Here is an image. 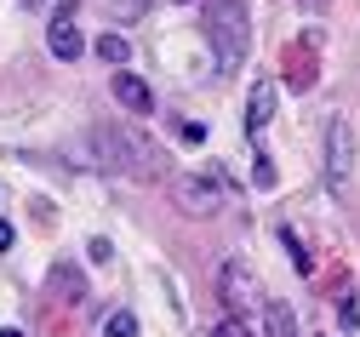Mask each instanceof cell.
<instances>
[{
  "label": "cell",
  "instance_id": "obj_3",
  "mask_svg": "<svg viewBox=\"0 0 360 337\" xmlns=\"http://www.w3.org/2000/svg\"><path fill=\"white\" fill-rule=\"evenodd\" d=\"M314 80H321V34L309 29L281 52V86L286 91H314Z\"/></svg>",
  "mask_w": 360,
  "mask_h": 337
},
{
  "label": "cell",
  "instance_id": "obj_1",
  "mask_svg": "<svg viewBox=\"0 0 360 337\" xmlns=\"http://www.w3.org/2000/svg\"><path fill=\"white\" fill-rule=\"evenodd\" d=\"M86 155L115 177H172V155L160 143L131 132V126H115V120H98L86 132Z\"/></svg>",
  "mask_w": 360,
  "mask_h": 337
},
{
  "label": "cell",
  "instance_id": "obj_19",
  "mask_svg": "<svg viewBox=\"0 0 360 337\" xmlns=\"http://www.w3.org/2000/svg\"><path fill=\"white\" fill-rule=\"evenodd\" d=\"M12 246H18V229H12L6 217H0V252H12Z\"/></svg>",
  "mask_w": 360,
  "mask_h": 337
},
{
  "label": "cell",
  "instance_id": "obj_18",
  "mask_svg": "<svg viewBox=\"0 0 360 337\" xmlns=\"http://www.w3.org/2000/svg\"><path fill=\"white\" fill-rule=\"evenodd\" d=\"M177 137H189V143H206V126H200V120H177Z\"/></svg>",
  "mask_w": 360,
  "mask_h": 337
},
{
  "label": "cell",
  "instance_id": "obj_20",
  "mask_svg": "<svg viewBox=\"0 0 360 337\" xmlns=\"http://www.w3.org/2000/svg\"><path fill=\"white\" fill-rule=\"evenodd\" d=\"M0 337H23V331H0Z\"/></svg>",
  "mask_w": 360,
  "mask_h": 337
},
{
  "label": "cell",
  "instance_id": "obj_14",
  "mask_svg": "<svg viewBox=\"0 0 360 337\" xmlns=\"http://www.w3.org/2000/svg\"><path fill=\"white\" fill-rule=\"evenodd\" d=\"M103 337H138V314H131V309H115V314L103 320Z\"/></svg>",
  "mask_w": 360,
  "mask_h": 337
},
{
  "label": "cell",
  "instance_id": "obj_9",
  "mask_svg": "<svg viewBox=\"0 0 360 337\" xmlns=\"http://www.w3.org/2000/svg\"><path fill=\"white\" fill-rule=\"evenodd\" d=\"M80 303H86V274L75 263H58L52 269V309L63 314V309H80Z\"/></svg>",
  "mask_w": 360,
  "mask_h": 337
},
{
  "label": "cell",
  "instance_id": "obj_4",
  "mask_svg": "<svg viewBox=\"0 0 360 337\" xmlns=\"http://www.w3.org/2000/svg\"><path fill=\"white\" fill-rule=\"evenodd\" d=\"M172 201H177V212H189V217H217L223 201H229V183H223V172H200V177L177 183Z\"/></svg>",
  "mask_w": 360,
  "mask_h": 337
},
{
  "label": "cell",
  "instance_id": "obj_8",
  "mask_svg": "<svg viewBox=\"0 0 360 337\" xmlns=\"http://www.w3.org/2000/svg\"><path fill=\"white\" fill-rule=\"evenodd\" d=\"M109 91L120 98V109H131V115H155V91H149V80H143V75L120 69V75L109 80Z\"/></svg>",
  "mask_w": 360,
  "mask_h": 337
},
{
  "label": "cell",
  "instance_id": "obj_11",
  "mask_svg": "<svg viewBox=\"0 0 360 337\" xmlns=\"http://www.w3.org/2000/svg\"><path fill=\"white\" fill-rule=\"evenodd\" d=\"M275 234H281V246H286V257H292V269H297V274H314V257H309V246H303V240H297V229H286V223H281Z\"/></svg>",
  "mask_w": 360,
  "mask_h": 337
},
{
  "label": "cell",
  "instance_id": "obj_12",
  "mask_svg": "<svg viewBox=\"0 0 360 337\" xmlns=\"http://www.w3.org/2000/svg\"><path fill=\"white\" fill-rule=\"evenodd\" d=\"M263 320H269V337H297V314L286 303H263Z\"/></svg>",
  "mask_w": 360,
  "mask_h": 337
},
{
  "label": "cell",
  "instance_id": "obj_6",
  "mask_svg": "<svg viewBox=\"0 0 360 337\" xmlns=\"http://www.w3.org/2000/svg\"><path fill=\"white\" fill-rule=\"evenodd\" d=\"M217 298H223V309L229 314H246V303H252V274H246V263H223L217 269Z\"/></svg>",
  "mask_w": 360,
  "mask_h": 337
},
{
  "label": "cell",
  "instance_id": "obj_2",
  "mask_svg": "<svg viewBox=\"0 0 360 337\" xmlns=\"http://www.w3.org/2000/svg\"><path fill=\"white\" fill-rule=\"evenodd\" d=\"M206 40H212V58L223 75H235L246 63V46H252V23H246V0H206Z\"/></svg>",
  "mask_w": 360,
  "mask_h": 337
},
{
  "label": "cell",
  "instance_id": "obj_16",
  "mask_svg": "<svg viewBox=\"0 0 360 337\" xmlns=\"http://www.w3.org/2000/svg\"><path fill=\"white\" fill-rule=\"evenodd\" d=\"M217 337H252V320H246V314H229V320H217Z\"/></svg>",
  "mask_w": 360,
  "mask_h": 337
},
{
  "label": "cell",
  "instance_id": "obj_17",
  "mask_svg": "<svg viewBox=\"0 0 360 337\" xmlns=\"http://www.w3.org/2000/svg\"><path fill=\"white\" fill-rule=\"evenodd\" d=\"M252 183H257V189H275V166H269L263 155H257V166H252Z\"/></svg>",
  "mask_w": 360,
  "mask_h": 337
},
{
  "label": "cell",
  "instance_id": "obj_10",
  "mask_svg": "<svg viewBox=\"0 0 360 337\" xmlns=\"http://www.w3.org/2000/svg\"><path fill=\"white\" fill-rule=\"evenodd\" d=\"M269 115H275V80H257L252 98H246V132L257 137V132L269 126Z\"/></svg>",
  "mask_w": 360,
  "mask_h": 337
},
{
  "label": "cell",
  "instance_id": "obj_5",
  "mask_svg": "<svg viewBox=\"0 0 360 337\" xmlns=\"http://www.w3.org/2000/svg\"><path fill=\"white\" fill-rule=\"evenodd\" d=\"M326 183L338 189V195L354 189V132H349V120L326 126Z\"/></svg>",
  "mask_w": 360,
  "mask_h": 337
},
{
  "label": "cell",
  "instance_id": "obj_13",
  "mask_svg": "<svg viewBox=\"0 0 360 337\" xmlns=\"http://www.w3.org/2000/svg\"><path fill=\"white\" fill-rule=\"evenodd\" d=\"M98 58H109L115 69H126V58H131V46H126V34H98Z\"/></svg>",
  "mask_w": 360,
  "mask_h": 337
},
{
  "label": "cell",
  "instance_id": "obj_7",
  "mask_svg": "<svg viewBox=\"0 0 360 337\" xmlns=\"http://www.w3.org/2000/svg\"><path fill=\"white\" fill-rule=\"evenodd\" d=\"M46 46H52V58H58V63H75V58L86 52V34H80L75 12H58V18H52V29H46Z\"/></svg>",
  "mask_w": 360,
  "mask_h": 337
},
{
  "label": "cell",
  "instance_id": "obj_15",
  "mask_svg": "<svg viewBox=\"0 0 360 337\" xmlns=\"http://www.w3.org/2000/svg\"><path fill=\"white\" fill-rule=\"evenodd\" d=\"M338 326H343V331L360 326V303H354V292H343V303H338Z\"/></svg>",
  "mask_w": 360,
  "mask_h": 337
}]
</instances>
